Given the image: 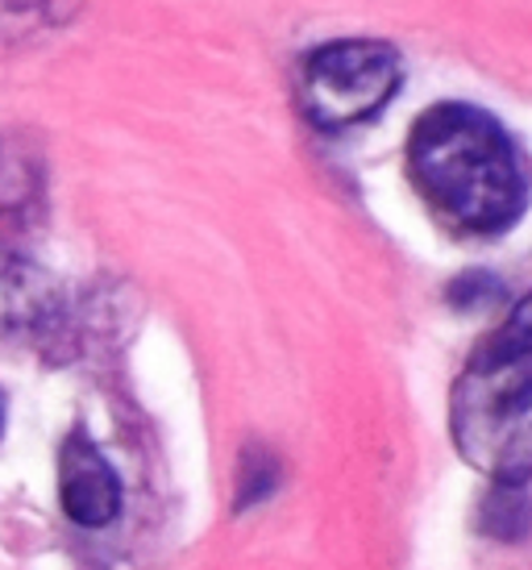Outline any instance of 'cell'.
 <instances>
[{"label":"cell","mask_w":532,"mask_h":570,"mask_svg":"<svg viewBox=\"0 0 532 570\" xmlns=\"http://www.w3.org/2000/svg\"><path fill=\"white\" fill-rule=\"evenodd\" d=\"M407 175L424 205L470 238L503 234L524 208V167L512 138L474 105H433L407 138Z\"/></svg>","instance_id":"cell-1"},{"label":"cell","mask_w":532,"mask_h":570,"mask_svg":"<svg viewBox=\"0 0 532 570\" xmlns=\"http://www.w3.org/2000/svg\"><path fill=\"white\" fill-rule=\"evenodd\" d=\"M457 454L495 488L532 475V296L462 366L450 392Z\"/></svg>","instance_id":"cell-2"},{"label":"cell","mask_w":532,"mask_h":570,"mask_svg":"<svg viewBox=\"0 0 532 570\" xmlns=\"http://www.w3.org/2000/svg\"><path fill=\"white\" fill-rule=\"evenodd\" d=\"M404 80V67L387 42L342 38L316 47L299 67V109L321 129L371 121Z\"/></svg>","instance_id":"cell-3"},{"label":"cell","mask_w":532,"mask_h":570,"mask_svg":"<svg viewBox=\"0 0 532 570\" xmlns=\"http://www.w3.org/2000/svg\"><path fill=\"white\" fill-rule=\"evenodd\" d=\"M59 495L76 524L100 529L121 512V483L88 438H71L59 454Z\"/></svg>","instance_id":"cell-4"}]
</instances>
